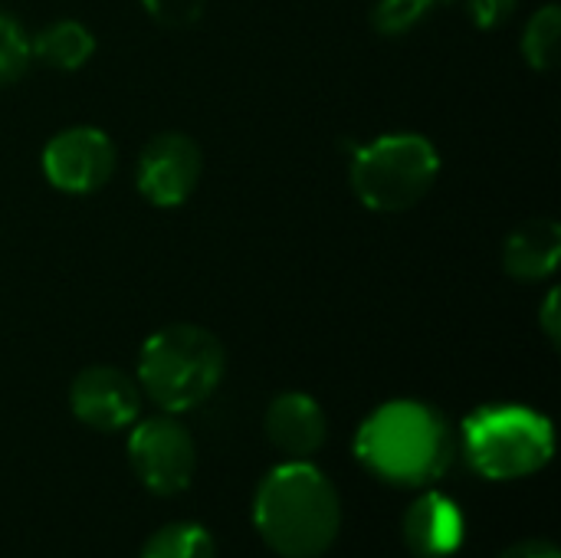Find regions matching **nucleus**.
Wrapping results in <instances>:
<instances>
[{"instance_id":"6e6552de","label":"nucleus","mask_w":561,"mask_h":558,"mask_svg":"<svg viewBox=\"0 0 561 558\" xmlns=\"http://www.w3.org/2000/svg\"><path fill=\"white\" fill-rule=\"evenodd\" d=\"M201 171V145L184 132H161L138 155V194L154 207H181L197 191Z\"/></svg>"},{"instance_id":"20e7f679","label":"nucleus","mask_w":561,"mask_h":558,"mask_svg":"<svg viewBox=\"0 0 561 558\" xmlns=\"http://www.w3.org/2000/svg\"><path fill=\"white\" fill-rule=\"evenodd\" d=\"M440 174V151L417 132H391L352 151L348 181L375 214H401L421 204Z\"/></svg>"},{"instance_id":"a211bd4d","label":"nucleus","mask_w":561,"mask_h":558,"mask_svg":"<svg viewBox=\"0 0 561 558\" xmlns=\"http://www.w3.org/2000/svg\"><path fill=\"white\" fill-rule=\"evenodd\" d=\"M145 13L164 26V30H187L194 26L204 10H207V0H141Z\"/></svg>"},{"instance_id":"1a4fd4ad","label":"nucleus","mask_w":561,"mask_h":558,"mask_svg":"<svg viewBox=\"0 0 561 558\" xmlns=\"http://www.w3.org/2000/svg\"><path fill=\"white\" fill-rule=\"evenodd\" d=\"M69 408L76 421L92 431H125L138 421L141 391L138 385L112 365H89L69 385Z\"/></svg>"},{"instance_id":"6ab92c4d","label":"nucleus","mask_w":561,"mask_h":558,"mask_svg":"<svg viewBox=\"0 0 561 558\" xmlns=\"http://www.w3.org/2000/svg\"><path fill=\"white\" fill-rule=\"evenodd\" d=\"M519 0H467V10H470V20L480 26V30H496L503 26L513 13H516Z\"/></svg>"},{"instance_id":"dca6fc26","label":"nucleus","mask_w":561,"mask_h":558,"mask_svg":"<svg viewBox=\"0 0 561 558\" xmlns=\"http://www.w3.org/2000/svg\"><path fill=\"white\" fill-rule=\"evenodd\" d=\"M30 62H33V36L13 13L0 10V86H13L16 79H23Z\"/></svg>"},{"instance_id":"39448f33","label":"nucleus","mask_w":561,"mask_h":558,"mask_svg":"<svg viewBox=\"0 0 561 558\" xmlns=\"http://www.w3.org/2000/svg\"><path fill=\"white\" fill-rule=\"evenodd\" d=\"M463 454L490 480H523L552 460L556 431L533 408L486 405L463 421Z\"/></svg>"},{"instance_id":"f257e3e1","label":"nucleus","mask_w":561,"mask_h":558,"mask_svg":"<svg viewBox=\"0 0 561 558\" xmlns=\"http://www.w3.org/2000/svg\"><path fill=\"white\" fill-rule=\"evenodd\" d=\"M355 457L365 470L388 483L431 487L450 470L457 437L450 421L434 405L398 398L375 408L362 421L355 434Z\"/></svg>"},{"instance_id":"7ed1b4c3","label":"nucleus","mask_w":561,"mask_h":558,"mask_svg":"<svg viewBox=\"0 0 561 558\" xmlns=\"http://www.w3.org/2000/svg\"><path fill=\"white\" fill-rule=\"evenodd\" d=\"M224 372L227 355L220 339L194 322H171L151 332L138 355L141 391L164 414L201 408L224 382Z\"/></svg>"},{"instance_id":"9d476101","label":"nucleus","mask_w":561,"mask_h":558,"mask_svg":"<svg viewBox=\"0 0 561 558\" xmlns=\"http://www.w3.org/2000/svg\"><path fill=\"white\" fill-rule=\"evenodd\" d=\"M401 533L408 549L417 558H447L463 546L467 526L454 500L437 490H427L408 506Z\"/></svg>"},{"instance_id":"0eeeda50","label":"nucleus","mask_w":561,"mask_h":558,"mask_svg":"<svg viewBox=\"0 0 561 558\" xmlns=\"http://www.w3.org/2000/svg\"><path fill=\"white\" fill-rule=\"evenodd\" d=\"M43 174L62 194H95L115 174V145L95 125H72L43 145Z\"/></svg>"},{"instance_id":"412c9836","label":"nucleus","mask_w":561,"mask_h":558,"mask_svg":"<svg viewBox=\"0 0 561 558\" xmlns=\"http://www.w3.org/2000/svg\"><path fill=\"white\" fill-rule=\"evenodd\" d=\"M542 329H546L549 342H552V345H559V339H561L559 289H552V293H549V299H546V306H542Z\"/></svg>"},{"instance_id":"f3484780","label":"nucleus","mask_w":561,"mask_h":558,"mask_svg":"<svg viewBox=\"0 0 561 558\" xmlns=\"http://www.w3.org/2000/svg\"><path fill=\"white\" fill-rule=\"evenodd\" d=\"M434 0H378L371 10V23L381 36H404L427 20Z\"/></svg>"},{"instance_id":"aec40b11","label":"nucleus","mask_w":561,"mask_h":558,"mask_svg":"<svg viewBox=\"0 0 561 558\" xmlns=\"http://www.w3.org/2000/svg\"><path fill=\"white\" fill-rule=\"evenodd\" d=\"M500 558H561V553L549 539H526V543L510 546Z\"/></svg>"},{"instance_id":"f03ea898","label":"nucleus","mask_w":561,"mask_h":558,"mask_svg":"<svg viewBox=\"0 0 561 558\" xmlns=\"http://www.w3.org/2000/svg\"><path fill=\"white\" fill-rule=\"evenodd\" d=\"M253 523L276 556L319 558L339 539L342 503L319 467L289 460L273 467L256 487Z\"/></svg>"},{"instance_id":"4be33fe9","label":"nucleus","mask_w":561,"mask_h":558,"mask_svg":"<svg viewBox=\"0 0 561 558\" xmlns=\"http://www.w3.org/2000/svg\"><path fill=\"white\" fill-rule=\"evenodd\" d=\"M434 3H450V0H434Z\"/></svg>"},{"instance_id":"4468645a","label":"nucleus","mask_w":561,"mask_h":558,"mask_svg":"<svg viewBox=\"0 0 561 558\" xmlns=\"http://www.w3.org/2000/svg\"><path fill=\"white\" fill-rule=\"evenodd\" d=\"M141 558H217L214 536L197 523L161 526L141 549Z\"/></svg>"},{"instance_id":"423d86ee","label":"nucleus","mask_w":561,"mask_h":558,"mask_svg":"<svg viewBox=\"0 0 561 558\" xmlns=\"http://www.w3.org/2000/svg\"><path fill=\"white\" fill-rule=\"evenodd\" d=\"M128 460L135 477L154 497H178L191 487L197 470V447L191 431L171 414L145 418L131 428Z\"/></svg>"},{"instance_id":"9b49d317","label":"nucleus","mask_w":561,"mask_h":558,"mask_svg":"<svg viewBox=\"0 0 561 558\" xmlns=\"http://www.w3.org/2000/svg\"><path fill=\"white\" fill-rule=\"evenodd\" d=\"M266 437L276 451H283L293 460H306L322 451L329 437V421L325 411L319 408L316 398L302 391H286L273 398L266 408Z\"/></svg>"},{"instance_id":"2eb2a0df","label":"nucleus","mask_w":561,"mask_h":558,"mask_svg":"<svg viewBox=\"0 0 561 558\" xmlns=\"http://www.w3.org/2000/svg\"><path fill=\"white\" fill-rule=\"evenodd\" d=\"M559 39H561V10L556 3H546L542 10H536V16L529 20L526 33H523V56L533 69L546 72L556 69L559 62Z\"/></svg>"},{"instance_id":"ddd939ff","label":"nucleus","mask_w":561,"mask_h":558,"mask_svg":"<svg viewBox=\"0 0 561 558\" xmlns=\"http://www.w3.org/2000/svg\"><path fill=\"white\" fill-rule=\"evenodd\" d=\"M95 53V36L79 20H53L33 36V59L49 69H82Z\"/></svg>"},{"instance_id":"f8f14e48","label":"nucleus","mask_w":561,"mask_h":558,"mask_svg":"<svg viewBox=\"0 0 561 558\" xmlns=\"http://www.w3.org/2000/svg\"><path fill=\"white\" fill-rule=\"evenodd\" d=\"M561 227L552 217L519 224L503 243V270L519 283H539L559 270Z\"/></svg>"}]
</instances>
